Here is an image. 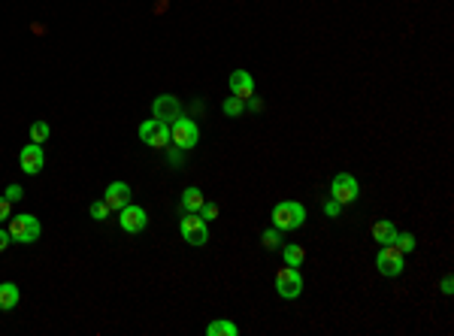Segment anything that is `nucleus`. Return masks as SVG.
Returning <instances> with one entry per match:
<instances>
[{"label": "nucleus", "mask_w": 454, "mask_h": 336, "mask_svg": "<svg viewBox=\"0 0 454 336\" xmlns=\"http://www.w3.org/2000/svg\"><path fill=\"white\" fill-rule=\"evenodd\" d=\"M49 133H52V127H49V122H34L31 124V143H45L49 140Z\"/></svg>", "instance_id": "412c9836"}, {"label": "nucleus", "mask_w": 454, "mask_h": 336, "mask_svg": "<svg viewBox=\"0 0 454 336\" xmlns=\"http://www.w3.org/2000/svg\"><path fill=\"white\" fill-rule=\"evenodd\" d=\"M339 212H342V206H339V203H336V200L330 197V200H327V203H324V215H330V218H339Z\"/></svg>", "instance_id": "bb28decb"}, {"label": "nucleus", "mask_w": 454, "mask_h": 336, "mask_svg": "<svg viewBox=\"0 0 454 336\" xmlns=\"http://www.w3.org/2000/svg\"><path fill=\"white\" fill-rule=\"evenodd\" d=\"M9 245H13V236H9V231H3V227H0V251H6Z\"/></svg>", "instance_id": "c85d7f7f"}, {"label": "nucleus", "mask_w": 454, "mask_h": 336, "mask_svg": "<svg viewBox=\"0 0 454 336\" xmlns=\"http://www.w3.org/2000/svg\"><path fill=\"white\" fill-rule=\"evenodd\" d=\"M276 294L281 300H297L300 294H303V276H300L297 267H281L276 272Z\"/></svg>", "instance_id": "0eeeda50"}, {"label": "nucleus", "mask_w": 454, "mask_h": 336, "mask_svg": "<svg viewBox=\"0 0 454 336\" xmlns=\"http://www.w3.org/2000/svg\"><path fill=\"white\" fill-rule=\"evenodd\" d=\"M206 203V197H203V191L200 188H185L182 191V200H179V209L182 212H200V206Z\"/></svg>", "instance_id": "2eb2a0df"}, {"label": "nucleus", "mask_w": 454, "mask_h": 336, "mask_svg": "<svg viewBox=\"0 0 454 336\" xmlns=\"http://www.w3.org/2000/svg\"><path fill=\"white\" fill-rule=\"evenodd\" d=\"M179 233L182 240L194 249H203L209 242V221H203L197 212H182V221H179Z\"/></svg>", "instance_id": "7ed1b4c3"}, {"label": "nucleus", "mask_w": 454, "mask_h": 336, "mask_svg": "<svg viewBox=\"0 0 454 336\" xmlns=\"http://www.w3.org/2000/svg\"><path fill=\"white\" fill-rule=\"evenodd\" d=\"M9 215H13V203H9V200L0 194V224L9 221Z\"/></svg>", "instance_id": "a878e982"}, {"label": "nucleus", "mask_w": 454, "mask_h": 336, "mask_svg": "<svg viewBox=\"0 0 454 336\" xmlns=\"http://www.w3.org/2000/svg\"><path fill=\"white\" fill-rule=\"evenodd\" d=\"M221 109H224V115H230V118H236V115H242L245 112V100H240V97H227L224 103H221Z\"/></svg>", "instance_id": "aec40b11"}, {"label": "nucleus", "mask_w": 454, "mask_h": 336, "mask_svg": "<svg viewBox=\"0 0 454 336\" xmlns=\"http://www.w3.org/2000/svg\"><path fill=\"white\" fill-rule=\"evenodd\" d=\"M88 212H91V218H94V221H106V218H109V212H112V209L106 206V200H94V203H91V209H88Z\"/></svg>", "instance_id": "5701e85b"}, {"label": "nucleus", "mask_w": 454, "mask_h": 336, "mask_svg": "<svg viewBox=\"0 0 454 336\" xmlns=\"http://www.w3.org/2000/svg\"><path fill=\"white\" fill-rule=\"evenodd\" d=\"M197 215L203 218V221H215V218H218V206H215V203H209V200H206V203L200 206V212H197Z\"/></svg>", "instance_id": "b1692460"}, {"label": "nucleus", "mask_w": 454, "mask_h": 336, "mask_svg": "<svg viewBox=\"0 0 454 336\" xmlns=\"http://www.w3.org/2000/svg\"><path fill=\"white\" fill-rule=\"evenodd\" d=\"M245 109H249V112H261V109H263V103H261V100L251 94L249 100H245Z\"/></svg>", "instance_id": "cd10ccee"}, {"label": "nucleus", "mask_w": 454, "mask_h": 336, "mask_svg": "<svg viewBox=\"0 0 454 336\" xmlns=\"http://www.w3.org/2000/svg\"><path fill=\"white\" fill-rule=\"evenodd\" d=\"M103 200L112 212H118V209H124L131 203V185H127V182H112V185L103 191Z\"/></svg>", "instance_id": "ddd939ff"}, {"label": "nucleus", "mask_w": 454, "mask_h": 336, "mask_svg": "<svg viewBox=\"0 0 454 336\" xmlns=\"http://www.w3.org/2000/svg\"><path fill=\"white\" fill-rule=\"evenodd\" d=\"M170 163L173 167H182V149H176V145H173V152H170Z\"/></svg>", "instance_id": "7c9ffc66"}, {"label": "nucleus", "mask_w": 454, "mask_h": 336, "mask_svg": "<svg viewBox=\"0 0 454 336\" xmlns=\"http://www.w3.org/2000/svg\"><path fill=\"white\" fill-rule=\"evenodd\" d=\"M272 227H279L281 233L285 231H300L306 224V206L297 203V200H281V203L272 206Z\"/></svg>", "instance_id": "f257e3e1"}, {"label": "nucleus", "mask_w": 454, "mask_h": 336, "mask_svg": "<svg viewBox=\"0 0 454 336\" xmlns=\"http://www.w3.org/2000/svg\"><path fill=\"white\" fill-rule=\"evenodd\" d=\"M376 270L381 272V276H388V279L403 276V270H406V254L400 251L397 245H381L379 254H376Z\"/></svg>", "instance_id": "39448f33"}, {"label": "nucleus", "mask_w": 454, "mask_h": 336, "mask_svg": "<svg viewBox=\"0 0 454 336\" xmlns=\"http://www.w3.org/2000/svg\"><path fill=\"white\" fill-rule=\"evenodd\" d=\"M209 336H240V327H236L233 321H224V318H218V321H212L206 327Z\"/></svg>", "instance_id": "a211bd4d"}, {"label": "nucleus", "mask_w": 454, "mask_h": 336, "mask_svg": "<svg viewBox=\"0 0 454 336\" xmlns=\"http://www.w3.org/2000/svg\"><path fill=\"white\" fill-rule=\"evenodd\" d=\"M281 258H285L288 267H300L306 258V251H303V245H297V242H285L281 245Z\"/></svg>", "instance_id": "f3484780"}, {"label": "nucleus", "mask_w": 454, "mask_h": 336, "mask_svg": "<svg viewBox=\"0 0 454 336\" xmlns=\"http://www.w3.org/2000/svg\"><path fill=\"white\" fill-rule=\"evenodd\" d=\"M372 240H376L379 245H394V240H397V224L394 221H390V218H379V221L376 224H372Z\"/></svg>", "instance_id": "4468645a"}, {"label": "nucleus", "mask_w": 454, "mask_h": 336, "mask_svg": "<svg viewBox=\"0 0 454 336\" xmlns=\"http://www.w3.org/2000/svg\"><path fill=\"white\" fill-rule=\"evenodd\" d=\"M18 163H22V170L27 176H36V173H43L45 167V154H43V145L40 143H31L24 145L22 154H18Z\"/></svg>", "instance_id": "9b49d317"}, {"label": "nucleus", "mask_w": 454, "mask_h": 336, "mask_svg": "<svg viewBox=\"0 0 454 336\" xmlns=\"http://www.w3.org/2000/svg\"><path fill=\"white\" fill-rule=\"evenodd\" d=\"M394 245H397V249L403 251V254H412V251H415V245H418V240H415L412 233H397Z\"/></svg>", "instance_id": "4be33fe9"}, {"label": "nucleus", "mask_w": 454, "mask_h": 336, "mask_svg": "<svg viewBox=\"0 0 454 336\" xmlns=\"http://www.w3.org/2000/svg\"><path fill=\"white\" fill-rule=\"evenodd\" d=\"M3 197L9 200V203H15V200H22V197H24V191H22V185H15V182H13V185H6Z\"/></svg>", "instance_id": "393cba45"}, {"label": "nucleus", "mask_w": 454, "mask_h": 336, "mask_svg": "<svg viewBox=\"0 0 454 336\" xmlns=\"http://www.w3.org/2000/svg\"><path fill=\"white\" fill-rule=\"evenodd\" d=\"M140 140L152 149H167L170 145V124L158 122V118H149V122L140 124Z\"/></svg>", "instance_id": "6e6552de"}, {"label": "nucleus", "mask_w": 454, "mask_h": 336, "mask_svg": "<svg viewBox=\"0 0 454 336\" xmlns=\"http://www.w3.org/2000/svg\"><path fill=\"white\" fill-rule=\"evenodd\" d=\"M170 140L182 152L194 149V145L200 143V127H197V122H194V118H188V115H179L176 122H170Z\"/></svg>", "instance_id": "20e7f679"}, {"label": "nucleus", "mask_w": 454, "mask_h": 336, "mask_svg": "<svg viewBox=\"0 0 454 336\" xmlns=\"http://www.w3.org/2000/svg\"><path fill=\"white\" fill-rule=\"evenodd\" d=\"M6 224H9L6 231H9V236H13V242H18V245H31V242L40 240V233H43L40 218H36V215H27V212H22V215H9Z\"/></svg>", "instance_id": "f03ea898"}, {"label": "nucleus", "mask_w": 454, "mask_h": 336, "mask_svg": "<svg viewBox=\"0 0 454 336\" xmlns=\"http://www.w3.org/2000/svg\"><path fill=\"white\" fill-rule=\"evenodd\" d=\"M182 115V103H179V97L176 94H161V97H154V103H152V118H158V122H176V118Z\"/></svg>", "instance_id": "9d476101"}, {"label": "nucleus", "mask_w": 454, "mask_h": 336, "mask_svg": "<svg viewBox=\"0 0 454 336\" xmlns=\"http://www.w3.org/2000/svg\"><path fill=\"white\" fill-rule=\"evenodd\" d=\"M18 300H22V291L15 282H0V309H15Z\"/></svg>", "instance_id": "dca6fc26"}, {"label": "nucleus", "mask_w": 454, "mask_h": 336, "mask_svg": "<svg viewBox=\"0 0 454 336\" xmlns=\"http://www.w3.org/2000/svg\"><path fill=\"white\" fill-rule=\"evenodd\" d=\"M118 224H122L124 233H140L149 227V215H145L142 206L136 203H127L124 209H118Z\"/></svg>", "instance_id": "1a4fd4ad"}, {"label": "nucleus", "mask_w": 454, "mask_h": 336, "mask_svg": "<svg viewBox=\"0 0 454 336\" xmlns=\"http://www.w3.org/2000/svg\"><path fill=\"white\" fill-rule=\"evenodd\" d=\"M360 194V182L351 176V173H336L333 182H330V197L336 200L339 206H349L354 203Z\"/></svg>", "instance_id": "423d86ee"}, {"label": "nucleus", "mask_w": 454, "mask_h": 336, "mask_svg": "<svg viewBox=\"0 0 454 336\" xmlns=\"http://www.w3.org/2000/svg\"><path fill=\"white\" fill-rule=\"evenodd\" d=\"M227 88H230L233 97L249 100V97L254 94V76H251L249 70H233L230 79H227Z\"/></svg>", "instance_id": "f8f14e48"}, {"label": "nucleus", "mask_w": 454, "mask_h": 336, "mask_svg": "<svg viewBox=\"0 0 454 336\" xmlns=\"http://www.w3.org/2000/svg\"><path fill=\"white\" fill-rule=\"evenodd\" d=\"M439 288H442V294H445V297H451V294H454V282H451V276H445Z\"/></svg>", "instance_id": "c756f323"}, {"label": "nucleus", "mask_w": 454, "mask_h": 336, "mask_svg": "<svg viewBox=\"0 0 454 336\" xmlns=\"http://www.w3.org/2000/svg\"><path fill=\"white\" fill-rule=\"evenodd\" d=\"M261 245H263L267 251L281 249V231H279V227H270V231H263V233H261Z\"/></svg>", "instance_id": "6ab92c4d"}]
</instances>
